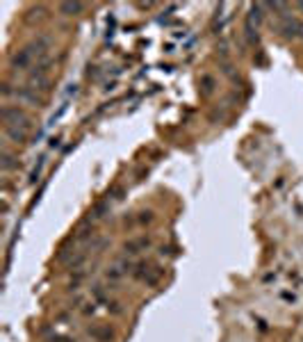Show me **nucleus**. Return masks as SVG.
Wrapping results in <instances>:
<instances>
[{"mask_svg":"<svg viewBox=\"0 0 303 342\" xmlns=\"http://www.w3.org/2000/svg\"><path fill=\"white\" fill-rule=\"evenodd\" d=\"M296 7H299V9H301V12H303V3H299V5H296Z\"/></svg>","mask_w":303,"mask_h":342,"instance_id":"b1692460","label":"nucleus"},{"mask_svg":"<svg viewBox=\"0 0 303 342\" xmlns=\"http://www.w3.org/2000/svg\"><path fill=\"white\" fill-rule=\"evenodd\" d=\"M84 7L87 5L84 3H60V14H64V16H80V14L84 12Z\"/></svg>","mask_w":303,"mask_h":342,"instance_id":"9d476101","label":"nucleus"},{"mask_svg":"<svg viewBox=\"0 0 303 342\" xmlns=\"http://www.w3.org/2000/svg\"><path fill=\"white\" fill-rule=\"evenodd\" d=\"M48 342H76L73 338H68V335H60V333H52L50 338H48Z\"/></svg>","mask_w":303,"mask_h":342,"instance_id":"4be33fe9","label":"nucleus"},{"mask_svg":"<svg viewBox=\"0 0 303 342\" xmlns=\"http://www.w3.org/2000/svg\"><path fill=\"white\" fill-rule=\"evenodd\" d=\"M5 137H7L12 144L23 146L25 141H28V130H23V128H5Z\"/></svg>","mask_w":303,"mask_h":342,"instance_id":"6e6552de","label":"nucleus"},{"mask_svg":"<svg viewBox=\"0 0 303 342\" xmlns=\"http://www.w3.org/2000/svg\"><path fill=\"white\" fill-rule=\"evenodd\" d=\"M123 276H126V272H123V267H121L119 262L105 269V278H108V283H112V285H116V283H119Z\"/></svg>","mask_w":303,"mask_h":342,"instance_id":"9b49d317","label":"nucleus"},{"mask_svg":"<svg viewBox=\"0 0 303 342\" xmlns=\"http://www.w3.org/2000/svg\"><path fill=\"white\" fill-rule=\"evenodd\" d=\"M278 32L285 37V39H301V32H303V23L296 16H285L280 19L278 23Z\"/></svg>","mask_w":303,"mask_h":342,"instance_id":"7ed1b4c3","label":"nucleus"},{"mask_svg":"<svg viewBox=\"0 0 303 342\" xmlns=\"http://www.w3.org/2000/svg\"><path fill=\"white\" fill-rule=\"evenodd\" d=\"M201 96H212V94L217 92V78L210 76V73H205V76H201Z\"/></svg>","mask_w":303,"mask_h":342,"instance_id":"1a4fd4ad","label":"nucleus"},{"mask_svg":"<svg viewBox=\"0 0 303 342\" xmlns=\"http://www.w3.org/2000/svg\"><path fill=\"white\" fill-rule=\"evenodd\" d=\"M178 249L175 246H159V256H175Z\"/></svg>","mask_w":303,"mask_h":342,"instance_id":"5701e85b","label":"nucleus"},{"mask_svg":"<svg viewBox=\"0 0 303 342\" xmlns=\"http://www.w3.org/2000/svg\"><path fill=\"white\" fill-rule=\"evenodd\" d=\"M108 310H110L112 315H121V313H123V308H121L119 301H108Z\"/></svg>","mask_w":303,"mask_h":342,"instance_id":"412c9836","label":"nucleus"},{"mask_svg":"<svg viewBox=\"0 0 303 342\" xmlns=\"http://www.w3.org/2000/svg\"><path fill=\"white\" fill-rule=\"evenodd\" d=\"M89 338H92L94 342H112L114 340V331L110 329L108 324H94L89 326Z\"/></svg>","mask_w":303,"mask_h":342,"instance_id":"39448f33","label":"nucleus"},{"mask_svg":"<svg viewBox=\"0 0 303 342\" xmlns=\"http://www.w3.org/2000/svg\"><path fill=\"white\" fill-rule=\"evenodd\" d=\"M148 269H151V262H148V260H139L135 267H132V278H135V281H144V278H146V274H148Z\"/></svg>","mask_w":303,"mask_h":342,"instance_id":"4468645a","label":"nucleus"},{"mask_svg":"<svg viewBox=\"0 0 303 342\" xmlns=\"http://www.w3.org/2000/svg\"><path fill=\"white\" fill-rule=\"evenodd\" d=\"M16 101L34 105V107H41V105H44V98L39 96V92H34V89L28 85H16Z\"/></svg>","mask_w":303,"mask_h":342,"instance_id":"20e7f679","label":"nucleus"},{"mask_svg":"<svg viewBox=\"0 0 303 342\" xmlns=\"http://www.w3.org/2000/svg\"><path fill=\"white\" fill-rule=\"evenodd\" d=\"M244 30H246V39L251 41V44H258L260 41V34H258V28H255L253 23H248L246 21V25H244Z\"/></svg>","mask_w":303,"mask_h":342,"instance_id":"a211bd4d","label":"nucleus"},{"mask_svg":"<svg viewBox=\"0 0 303 342\" xmlns=\"http://www.w3.org/2000/svg\"><path fill=\"white\" fill-rule=\"evenodd\" d=\"M110 205H112L110 199H105V201H98V203L94 205V210H92V214H89V219H92V222H96V219H103L105 212H110Z\"/></svg>","mask_w":303,"mask_h":342,"instance_id":"ddd939ff","label":"nucleus"},{"mask_svg":"<svg viewBox=\"0 0 303 342\" xmlns=\"http://www.w3.org/2000/svg\"><path fill=\"white\" fill-rule=\"evenodd\" d=\"M96 306H98V303H96L94 299H92V301L84 303V308H82V315H84V317H92V315L96 313Z\"/></svg>","mask_w":303,"mask_h":342,"instance_id":"aec40b11","label":"nucleus"},{"mask_svg":"<svg viewBox=\"0 0 303 342\" xmlns=\"http://www.w3.org/2000/svg\"><path fill=\"white\" fill-rule=\"evenodd\" d=\"M264 5H260V3H255V5H251V7H248V23H253L255 28H258L260 23H262V16H264Z\"/></svg>","mask_w":303,"mask_h":342,"instance_id":"f8f14e48","label":"nucleus"},{"mask_svg":"<svg viewBox=\"0 0 303 342\" xmlns=\"http://www.w3.org/2000/svg\"><path fill=\"white\" fill-rule=\"evenodd\" d=\"M84 260H87V251H80L76 258H71V260H68V269H71V272H78L80 267H82Z\"/></svg>","mask_w":303,"mask_h":342,"instance_id":"dca6fc26","label":"nucleus"},{"mask_svg":"<svg viewBox=\"0 0 303 342\" xmlns=\"http://www.w3.org/2000/svg\"><path fill=\"white\" fill-rule=\"evenodd\" d=\"M148 246H151V238H146V235H141V238L137 240H128L123 244V254L126 256H137L141 254V251H146Z\"/></svg>","mask_w":303,"mask_h":342,"instance_id":"423d86ee","label":"nucleus"},{"mask_svg":"<svg viewBox=\"0 0 303 342\" xmlns=\"http://www.w3.org/2000/svg\"><path fill=\"white\" fill-rule=\"evenodd\" d=\"M0 167H3V171H5V173H9V171H14V169H19V167H21V162L16 160V155H14V153H9L7 146H5V149L0 151Z\"/></svg>","mask_w":303,"mask_h":342,"instance_id":"0eeeda50","label":"nucleus"},{"mask_svg":"<svg viewBox=\"0 0 303 342\" xmlns=\"http://www.w3.org/2000/svg\"><path fill=\"white\" fill-rule=\"evenodd\" d=\"M37 64L34 55H32L30 46H23L21 50H16L12 57H9V68L14 73H30V68Z\"/></svg>","mask_w":303,"mask_h":342,"instance_id":"f03ea898","label":"nucleus"},{"mask_svg":"<svg viewBox=\"0 0 303 342\" xmlns=\"http://www.w3.org/2000/svg\"><path fill=\"white\" fill-rule=\"evenodd\" d=\"M0 119H3L5 128H23V130H28V133L32 128L30 114L25 112L21 105H14V103H7V101H5V105L0 107Z\"/></svg>","mask_w":303,"mask_h":342,"instance_id":"f257e3e1","label":"nucleus"},{"mask_svg":"<svg viewBox=\"0 0 303 342\" xmlns=\"http://www.w3.org/2000/svg\"><path fill=\"white\" fill-rule=\"evenodd\" d=\"M153 219H155V212H153V210H141V212L137 214V224H139V226L153 224Z\"/></svg>","mask_w":303,"mask_h":342,"instance_id":"f3484780","label":"nucleus"},{"mask_svg":"<svg viewBox=\"0 0 303 342\" xmlns=\"http://www.w3.org/2000/svg\"><path fill=\"white\" fill-rule=\"evenodd\" d=\"M159 278H162V267H151L146 278H144V283H146V285H155Z\"/></svg>","mask_w":303,"mask_h":342,"instance_id":"2eb2a0df","label":"nucleus"},{"mask_svg":"<svg viewBox=\"0 0 303 342\" xmlns=\"http://www.w3.org/2000/svg\"><path fill=\"white\" fill-rule=\"evenodd\" d=\"M0 92H3V96L5 98H9V96H16V87L12 85L9 80H5L3 85H0Z\"/></svg>","mask_w":303,"mask_h":342,"instance_id":"6ab92c4d","label":"nucleus"}]
</instances>
